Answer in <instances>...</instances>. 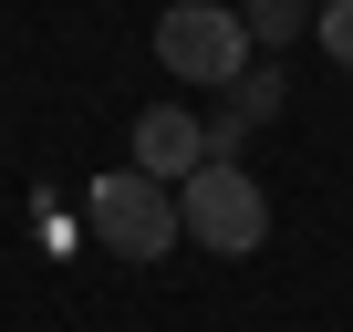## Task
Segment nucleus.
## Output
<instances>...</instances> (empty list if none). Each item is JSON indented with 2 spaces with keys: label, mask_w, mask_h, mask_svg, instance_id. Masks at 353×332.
Returning a JSON list of instances; mask_svg holds the SVG:
<instances>
[{
  "label": "nucleus",
  "mask_w": 353,
  "mask_h": 332,
  "mask_svg": "<svg viewBox=\"0 0 353 332\" xmlns=\"http://www.w3.org/2000/svg\"><path fill=\"white\" fill-rule=\"evenodd\" d=\"M176 229H188V249H219V260H250V249L270 239V198H260V177H250V166L208 156L198 177L176 187Z\"/></svg>",
  "instance_id": "obj_1"
},
{
  "label": "nucleus",
  "mask_w": 353,
  "mask_h": 332,
  "mask_svg": "<svg viewBox=\"0 0 353 332\" xmlns=\"http://www.w3.org/2000/svg\"><path fill=\"white\" fill-rule=\"evenodd\" d=\"M312 32H322V52L353 73V0H322V11H312Z\"/></svg>",
  "instance_id": "obj_7"
},
{
  "label": "nucleus",
  "mask_w": 353,
  "mask_h": 332,
  "mask_svg": "<svg viewBox=\"0 0 353 332\" xmlns=\"http://www.w3.org/2000/svg\"><path fill=\"white\" fill-rule=\"evenodd\" d=\"M83 218L114 260H166L176 249V187L145 177V166H104V177L83 187Z\"/></svg>",
  "instance_id": "obj_2"
},
{
  "label": "nucleus",
  "mask_w": 353,
  "mask_h": 332,
  "mask_svg": "<svg viewBox=\"0 0 353 332\" xmlns=\"http://www.w3.org/2000/svg\"><path fill=\"white\" fill-rule=\"evenodd\" d=\"M270 114H281V73L260 63V73H239V83H229V125H270Z\"/></svg>",
  "instance_id": "obj_6"
},
{
  "label": "nucleus",
  "mask_w": 353,
  "mask_h": 332,
  "mask_svg": "<svg viewBox=\"0 0 353 332\" xmlns=\"http://www.w3.org/2000/svg\"><path fill=\"white\" fill-rule=\"evenodd\" d=\"M239 21H250V42L270 52V42H291V32H312V0H239Z\"/></svg>",
  "instance_id": "obj_5"
},
{
  "label": "nucleus",
  "mask_w": 353,
  "mask_h": 332,
  "mask_svg": "<svg viewBox=\"0 0 353 332\" xmlns=\"http://www.w3.org/2000/svg\"><path fill=\"white\" fill-rule=\"evenodd\" d=\"M135 166L166 177V187H188L198 166H208V125H198L188 104H145V114H135Z\"/></svg>",
  "instance_id": "obj_4"
},
{
  "label": "nucleus",
  "mask_w": 353,
  "mask_h": 332,
  "mask_svg": "<svg viewBox=\"0 0 353 332\" xmlns=\"http://www.w3.org/2000/svg\"><path fill=\"white\" fill-rule=\"evenodd\" d=\"M156 63L176 73V83H239L250 73V21L229 11V0H176V11L156 21Z\"/></svg>",
  "instance_id": "obj_3"
}]
</instances>
